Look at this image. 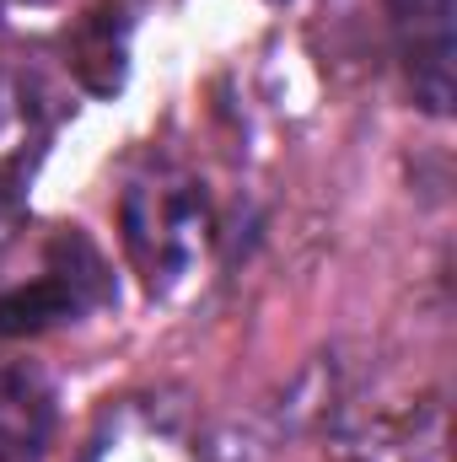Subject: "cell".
I'll return each instance as SVG.
<instances>
[{
	"label": "cell",
	"instance_id": "obj_6",
	"mask_svg": "<svg viewBox=\"0 0 457 462\" xmlns=\"http://www.w3.org/2000/svg\"><path fill=\"white\" fill-rule=\"evenodd\" d=\"M60 403L38 365L0 360V462H38L54 441Z\"/></svg>",
	"mask_w": 457,
	"mask_h": 462
},
{
	"label": "cell",
	"instance_id": "obj_4",
	"mask_svg": "<svg viewBox=\"0 0 457 462\" xmlns=\"http://www.w3.org/2000/svg\"><path fill=\"white\" fill-rule=\"evenodd\" d=\"M49 134H54V97L43 76L16 60H0V205H11L16 189L33 178Z\"/></svg>",
	"mask_w": 457,
	"mask_h": 462
},
{
	"label": "cell",
	"instance_id": "obj_3",
	"mask_svg": "<svg viewBox=\"0 0 457 462\" xmlns=\"http://www.w3.org/2000/svg\"><path fill=\"white\" fill-rule=\"evenodd\" d=\"M387 27L409 76V92L425 114H452L457 65V0H387Z\"/></svg>",
	"mask_w": 457,
	"mask_h": 462
},
{
	"label": "cell",
	"instance_id": "obj_5",
	"mask_svg": "<svg viewBox=\"0 0 457 462\" xmlns=\"http://www.w3.org/2000/svg\"><path fill=\"white\" fill-rule=\"evenodd\" d=\"M81 462H194V436L173 403L124 398L98 425Z\"/></svg>",
	"mask_w": 457,
	"mask_h": 462
},
{
	"label": "cell",
	"instance_id": "obj_7",
	"mask_svg": "<svg viewBox=\"0 0 457 462\" xmlns=\"http://www.w3.org/2000/svg\"><path fill=\"white\" fill-rule=\"evenodd\" d=\"M11 226H16V210H11V205H0V247H5V236H11Z\"/></svg>",
	"mask_w": 457,
	"mask_h": 462
},
{
	"label": "cell",
	"instance_id": "obj_2",
	"mask_svg": "<svg viewBox=\"0 0 457 462\" xmlns=\"http://www.w3.org/2000/svg\"><path fill=\"white\" fill-rule=\"evenodd\" d=\"M108 296V263L81 231H65L27 285L0 291V334H43L60 323H81Z\"/></svg>",
	"mask_w": 457,
	"mask_h": 462
},
{
	"label": "cell",
	"instance_id": "obj_1",
	"mask_svg": "<svg viewBox=\"0 0 457 462\" xmlns=\"http://www.w3.org/2000/svg\"><path fill=\"white\" fill-rule=\"evenodd\" d=\"M118 221H124V247H129L140 280L151 285V296H173L178 285H189L205 269L216 221H210V199L194 178H183L173 167L135 178L124 189Z\"/></svg>",
	"mask_w": 457,
	"mask_h": 462
}]
</instances>
